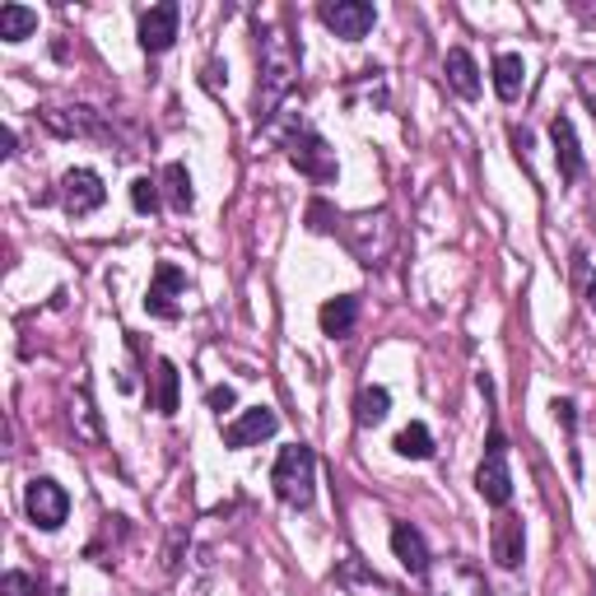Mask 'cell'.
Here are the masks:
<instances>
[{
    "instance_id": "cell-1",
    "label": "cell",
    "mask_w": 596,
    "mask_h": 596,
    "mask_svg": "<svg viewBox=\"0 0 596 596\" xmlns=\"http://www.w3.org/2000/svg\"><path fill=\"white\" fill-rule=\"evenodd\" d=\"M257 56H261L257 117H275V113H280V103L290 98V94H294V84H299V52H294V42L284 38L280 29H261Z\"/></svg>"
},
{
    "instance_id": "cell-2",
    "label": "cell",
    "mask_w": 596,
    "mask_h": 596,
    "mask_svg": "<svg viewBox=\"0 0 596 596\" xmlns=\"http://www.w3.org/2000/svg\"><path fill=\"white\" fill-rule=\"evenodd\" d=\"M341 238H345V248L373 271V266H383V261L391 257V248H396V224H391L387 210H364V215H349V219H345Z\"/></svg>"
},
{
    "instance_id": "cell-3",
    "label": "cell",
    "mask_w": 596,
    "mask_h": 596,
    "mask_svg": "<svg viewBox=\"0 0 596 596\" xmlns=\"http://www.w3.org/2000/svg\"><path fill=\"white\" fill-rule=\"evenodd\" d=\"M275 494L290 503V508H307L313 503V484H317V457L307 443H290L275 457V471H271Z\"/></svg>"
},
{
    "instance_id": "cell-4",
    "label": "cell",
    "mask_w": 596,
    "mask_h": 596,
    "mask_svg": "<svg viewBox=\"0 0 596 596\" xmlns=\"http://www.w3.org/2000/svg\"><path fill=\"white\" fill-rule=\"evenodd\" d=\"M284 149H290V159H294V168L299 172H307V178H317V182H326V178H336V159H331V149H326V140L317 136L313 126H307L303 117L284 130Z\"/></svg>"
},
{
    "instance_id": "cell-5",
    "label": "cell",
    "mask_w": 596,
    "mask_h": 596,
    "mask_svg": "<svg viewBox=\"0 0 596 596\" xmlns=\"http://www.w3.org/2000/svg\"><path fill=\"white\" fill-rule=\"evenodd\" d=\"M475 490H480L484 503H494V508H503L508 499H513V471H508V443H503L499 425L490 429V448H484V457H480Z\"/></svg>"
},
{
    "instance_id": "cell-6",
    "label": "cell",
    "mask_w": 596,
    "mask_h": 596,
    "mask_svg": "<svg viewBox=\"0 0 596 596\" xmlns=\"http://www.w3.org/2000/svg\"><path fill=\"white\" fill-rule=\"evenodd\" d=\"M24 508H29V517L42 526V532H56V526H61L65 517H71V494H65L56 480L38 475V480H29Z\"/></svg>"
},
{
    "instance_id": "cell-7",
    "label": "cell",
    "mask_w": 596,
    "mask_h": 596,
    "mask_svg": "<svg viewBox=\"0 0 596 596\" xmlns=\"http://www.w3.org/2000/svg\"><path fill=\"white\" fill-rule=\"evenodd\" d=\"M322 24L345 38V42H359L373 24H378V10L368 6V0H326L322 6Z\"/></svg>"
},
{
    "instance_id": "cell-8",
    "label": "cell",
    "mask_w": 596,
    "mask_h": 596,
    "mask_svg": "<svg viewBox=\"0 0 596 596\" xmlns=\"http://www.w3.org/2000/svg\"><path fill=\"white\" fill-rule=\"evenodd\" d=\"M61 201H65L71 215H90V210H98L107 201V187H103V178L94 168H71L61 178Z\"/></svg>"
},
{
    "instance_id": "cell-9",
    "label": "cell",
    "mask_w": 596,
    "mask_h": 596,
    "mask_svg": "<svg viewBox=\"0 0 596 596\" xmlns=\"http://www.w3.org/2000/svg\"><path fill=\"white\" fill-rule=\"evenodd\" d=\"M172 38H178V6H172V0H164V6H154V10L140 14V48L149 56L168 52Z\"/></svg>"
},
{
    "instance_id": "cell-10",
    "label": "cell",
    "mask_w": 596,
    "mask_h": 596,
    "mask_svg": "<svg viewBox=\"0 0 596 596\" xmlns=\"http://www.w3.org/2000/svg\"><path fill=\"white\" fill-rule=\"evenodd\" d=\"M187 290V275L172 266V261H159V271H154V284H149V299L145 307L154 317H178V294Z\"/></svg>"
},
{
    "instance_id": "cell-11",
    "label": "cell",
    "mask_w": 596,
    "mask_h": 596,
    "mask_svg": "<svg viewBox=\"0 0 596 596\" xmlns=\"http://www.w3.org/2000/svg\"><path fill=\"white\" fill-rule=\"evenodd\" d=\"M391 555L401 560V568L410 573V578H425L429 573V545H425V536H419V526H410V522L391 526Z\"/></svg>"
},
{
    "instance_id": "cell-12",
    "label": "cell",
    "mask_w": 596,
    "mask_h": 596,
    "mask_svg": "<svg viewBox=\"0 0 596 596\" xmlns=\"http://www.w3.org/2000/svg\"><path fill=\"white\" fill-rule=\"evenodd\" d=\"M275 429H280L275 410L257 406V410H248V415H238L233 425L224 429V443H229V448H252V443H261V438H271Z\"/></svg>"
},
{
    "instance_id": "cell-13",
    "label": "cell",
    "mask_w": 596,
    "mask_h": 596,
    "mask_svg": "<svg viewBox=\"0 0 596 596\" xmlns=\"http://www.w3.org/2000/svg\"><path fill=\"white\" fill-rule=\"evenodd\" d=\"M550 136H555V164H560V178L564 182H578L583 178V145H578V130H573L568 117H555V126H550Z\"/></svg>"
},
{
    "instance_id": "cell-14",
    "label": "cell",
    "mask_w": 596,
    "mask_h": 596,
    "mask_svg": "<svg viewBox=\"0 0 596 596\" xmlns=\"http://www.w3.org/2000/svg\"><path fill=\"white\" fill-rule=\"evenodd\" d=\"M42 122L61 136H113L94 107H52V113H42Z\"/></svg>"
},
{
    "instance_id": "cell-15",
    "label": "cell",
    "mask_w": 596,
    "mask_h": 596,
    "mask_svg": "<svg viewBox=\"0 0 596 596\" xmlns=\"http://www.w3.org/2000/svg\"><path fill=\"white\" fill-rule=\"evenodd\" d=\"M490 550H494V560H499L503 568H517V564H522V550H526V532H522V522L503 513V517L494 522Z\"/></svg>"
},
{
    "instance_id": "cell-16",
    "label": "cell",
    "mask_w": 596,
    "mask_h": 596,
    "mask_svg": "<svg viewBox=\"0 0 596 596\" xmlns=\"http://www.w3.org/2000/svg\"><path fill=\"white\" fill-rule=\"evenodd\" d=\"M443 75H448V84H452L461 98H480V65H475V56L467 48H452L448 52Z\"/></svg>"
},
{
    "instance_id": "cell-17",
    "label": "cell",
    "mask_w": 596,
    "mask_h": 596,
    "mask_svg": "<svg viewBox=\"0 0 596 596\" xmlns=\"http://www.w3.org/2000/svg\"><path fill=\"white\" fill-rule=\"evenodd\" d=\"M317 322H322V331L331 341H341V336H349L355 331V322H359V299L355 294H341V299H331V303H322V313H317Z\"/></svg>"
},
{
    "instance_id": "cell-18",
    "label": "cell",
    "mask_w": 596,
    "mask_h": 596,
    "mask_svg": "<svg viewBox=\"0 0 596 596\" xmlns=\"http://www.w3.org/2000/svg\"><path fill=\"white\" fill-rule=\"evenodd\" d=\"M522 84H526V61L517 52H499L494 56V90L503 103H517L522 98Z\"/></svg>"
},
{
    "instance_id": "cell-19",
    "label": "cell",
    "mask_w": 596,
    "mask_h": 596,
    "mask_svg": "<svg viewBox=\"0 0 596 596\" xmlns=\"http://www.w3.org/2000/svg\"><path fill=\"white\" fill-rule=\"evenodd\" d=\"M154 410H159V415H178V364H172V359L154 364Z\"/></svg>"
},
{
    "instance_id": "cell-20",
    "label": "cell",
    "mask_w": 596,
    "mask_h": 596,
    "mask_svg": "<svg viewBox=\"0 0 596 596\" xmlns=\"http://www.w3.org/2000/svg\"><path fill=\"white\" fill-rule=\"evenodd\" d=\"M33 29H38V10H29V6H0V38H6V42H24V38H33Z\"/></svg>"
},
{
    "instance_id": "cell-21",
    "label": "cell",
    "mask_w": 596,
    "mask_h": 596,
    "mask_svg": "<svg viewBox=\"0 0 596 596\" xmlns=\"http://www.w3.org/2000/svg\"><path fill=\"white\" fill-rule=\"evenodd\" d=\"M71 425H75V438L80 443H103V429H98V419H94V401H90V391H75V401H71Z\"/></svg>"
},
{
    "instance_id": "cell-22",
    "label": "cell",
    "mask_w": 596,
    "mask_h": 596,
    "mask_svg": "<svg viewBox=\"0 0 596 596\" xmlns=\"http://www.w3.org/2000/svg\"><path fill=\"white\" fill-rule=\"evenodd\" d=\"M387 410H391V391H387V387H364V391H359V401H355V419H359L364 429L383 425Z\"/></svg>"
},
{
    "instance_id": "cell-23",
    "label": "cell",
    "mask_w": 596,
    "mask_h": 596,
    "mask_svg": "<svg viewBox=\"0 0 596 596\" xmlns=\"http://www.w3.org/2000/svg\"><path fill=\"white\" fill-rule=\"evenodd\" d=\"M391 448L401 452V457H410V461H429V457H433V433L415 419V425H406L401 433H396V443H391Z\"/></svg>"
},
{
    "instance_id": "cell-24",
    "label": "cell",
    "mask_w": 596,
    "mask_h": 596,
    "mask_svg": "<svg viewBox=\"0 0 596 596\" xmlns=\"http://www.w3.org/2000/svg\"><path fill=\"white\" fill-rule=\"evenodd\" d=\"M164 182H168V206H172V210H191V201H196L191 172H187L182 164H168V168H164Z\"/></svg>"
},
{
    "instance_id": "cell-25",
    "label": "cell",
    "mask_w": 596,
    "mask_h": 596,
    "mask_svg": "<svg viewBox=\"0 0 596 596\" xmlns=\"http://www.w3.org/2000/svg\"><path fill=\"white\" fill-rule=\"evenodd\" d=\"M130 206H136L140 215H154L159 210V187H154L149 178H136L130 182Z\"/></svg>"
},
{
    "instance_id": "cell-26",
    "label": "cell",
    "mask_w": 596,
    "mask_h": 596,
    "mask_svg": "<svg viewBox=\"0 0 596 596\" xmlns=\"http://www.w3.org/2000/svg\"><path fill=\"white\" fill-rule=\"evenodd\" d=\"M578 94L592 107V117H596V61H583L578 65Z\"/></svg>"
},
{
    "instance_id": "cell-27",
    "label": "cell",
    "mask_w": 596,
    "mask_h": 596,
    "mask_svg": "<svg viewBox=\"0 0 596 596\" xmlns=\"http://www.w3.org/2000/svg\"><path fill=\"white\" fill-rule=\"evenodd\" d=\"M0 592H6V596H33V578H29V573H6V583H0Z\"/></svg>"
},
{
    "instance_id": "cell-28",
    "label": "cell",
    "mask_w": 596,
    "mask_h": 596,
    "mask_svg": "<svg viewBox=\"0 0 596 596\" xmlns=\"http://www.w3.org/2000/svg\"><path fill=\"white\" fill-rule=\"evenodd\" d=\"M206 401H210V410H219V415H224V410L233 406V387H210V396H206Z\"/></svg>"
},
{
    "instance_id": "cell-29",
    "label": "cell",
    "mask_w": 596,
    "mask_h": 596,
    "mask_svg": "<svg viewBox=\"0 0 596 596\" xmlns=\"http://www.w3.org/2000/svg\"><path fill=\"white\" fill-rule=\"evenodd\" d=\"M0 154H6V159H10V154H14V130H10V126L0 130Z\"/></svg>"
},
{
    "instance_id": "cell-30",
    "label": "cell",
    "mask_w": 596,
    "mask_h": 596,
    "mask_svg": "<svg viewBox=\"0 0 596 596\" xmlns=\"http://www.w3.org/2000/svg\"><path fill=\"white\" fill-rule=\"evenodd\" d=\"M587 307H592V313H596V280L587 284Z\"/></svg>"
}]
</instances>
